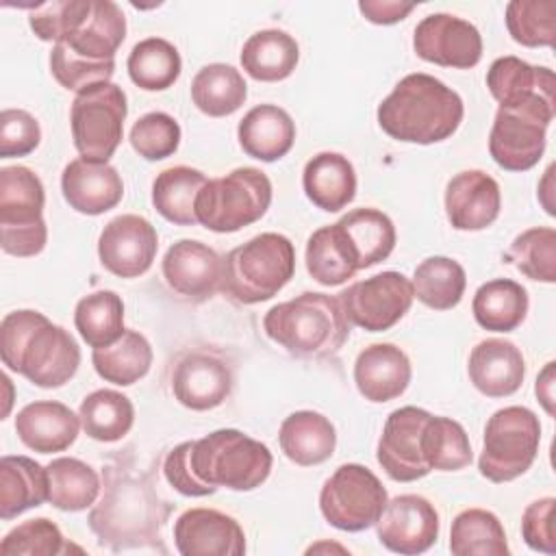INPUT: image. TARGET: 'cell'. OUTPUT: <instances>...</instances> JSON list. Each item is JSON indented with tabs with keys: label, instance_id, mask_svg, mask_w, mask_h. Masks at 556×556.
Masks as SVG:
<instances>
[{
	"label": "cell",
	"instance_id": "6da1fadb",
	"mask_svg": "<svg viewBox=\"0 0 556 556\" xmlns=\"http://www.w3.org/2000/svg\"><path fill=\"white\" fill-rule=\"evenodd\" d=\"M2 363L35 387L56 389L74 378L80 365L76 339L43 313L22 308L7 313L0 324Z\"/></svg>",
	"mask_w": 556,
	"mask_h": 556
},
{
	"label": "cell",
	"instance_id": "7a4b0ae2",
	"mask_svg": "<svg viewBox=\"0 0 556 556\" xmlns=\"http://www.w3.org/2000/svg\"><path fill=\"white\" fill-rule=\"evenodd\" d=\"M169 506L143 473L122 465L104 469V493L89 513V528L111 549L141 547L161 539Z\"/></svg>",
	"mask_w": 556,
	"mask_h": 556
},
{
	"label": "cell",
	"instance_id": "3957f363",
	"mask_svg": "<svg viewBox=\"0 0 556 556\" xmlns=\"http://www.w3.org/2000/svg\"><path fill=\"white\" fill-rule=\"evenodd\" d=\"M378 124L395 141L430 146L456 132L463 98L439 78L415 72L404 76L378 104Z\"/></svg>",
	"mask_w": 556,
	"mask_h": 556
},
{
	"label": "cell",
	"instance_id": "277c9868",
	"mask_svg": "<svg viewBox=\"0 0 556 556\" xmlns=\"http://www.w3.org/2000/svg\"><path fill=\"white\" fill-rule=\"evenodd\" d=\"M126 37V17L111 0H91L85 20L52 46L50 70L70 91L109 83L115 72V52Z\"/></svg>",
	"mask_w": 556,
	"mask_h": 556
},
{
	"label": "cell",
	"instance_id": "5b68a950",
	"mask_svg": "<svg viewBox=\"0 0 556 556\" xmlns=\"http://www.w3.org/2000/svg\"><path fill=\"white\" fill-rule=\"evenodd\" d=\"M271 341L293 356H328L350 337V321L339 298L304 291L271 306L263 317Z\"/></svg>",
	"mask_w": 556,
	"mask_h": 556
},
{
	"label": "cell",
	"instance_id": "8992f818",
	"mask_svg": "<svg viewBox=\"0 0 556 556\" xmlns=\"http://www.w3.org/2000/svg\"><path fill=\"white\" fill-rule=\"evenodd\" d=\"M295 271L293 243L278 232H261L222 258V291L239 304L274 298Z\"/></svg>",
	"mask_w": 556,
	"mask_h": 556
},
{
	"label": "cell",
	"instance_id": "52a82bcc",
	"mask_svg": "<svg viewBox=\"0 0 556 556\" xmlns=\"http://www.w3.org/2000/svg\"><path fill=\"white\" fill-rule=\"evenodd\" d=\"M195 478L213 489L252 491L261 486L271 471V452L265 443L235 428L215 430L191 441L189 452Z\"/></svg>",
	"mask_w": 556,
	"mask_h": 556
},
{
	"label": "cell",
	"instance_id": "ba28073f",
	"mask_svg": "<svg viewBox=\"0 0 556 556\" xmlns=\"http://www.w3.org/2000/svg\"><path fill=\"white\" fill-rule=\"evenodd\" d=\"M271 204V182L256 167H237L206 180L195 198L198 224L213 232H237L258 222Z\"/></svg>",
	"mask_w": 556,
	"mask_h": 556
},
{
	"label": "cell",
	"instance_id": "9c48e42d",
	"mask_svg": "<svg viewBox=\"0 0 556 556\" xmlns=\"http://www.w3.org/2000/svg\"><path fill=\"white\" fill-rule=\"evenodd\" d=\"M43 202V185L33 169L24 165L0 169V245L7 254L24 258L46 248Z\"/></svg>",
	"mask_w": 556,
	"mask_h": 556
},
{
	"label": "cell",
	"instance_id": "30bf717a",
	"mask_svg": "<svg viewBox=\"0 0 556 556\" xmlns=\"http://www.w3.org/2000/svg\"><path fill=\"white\" fill-rule=\"evenodd\" d=\"M539 417L526 406H504L484 426L478 469L495 484L510 482L530 469L539 454Z\"/></svg>",
	"mask_w": 556,
	"mask_h": 556
},
{
	"label": "cell",
	"instance_id": "8fae6325",
	"mask_svg": "<svg viewBox=\"0 0 556 556\" xmlns=\"http://www.w3.org/2000/svg\"><path fill=\"white\" fill-rule=\"evenodd\" d=\"M126 113V93L111 80L78 91L72 102L70 124L80 159L109 163L122 143Z\"/></svg>",
	"mask_w": 556,
	"mask_h": 556
},
{
	"label": "cell",
	"instance_id": "7c38bea8",
	"mask_svg": "<svg viewBox=\"0 0 556 556\" xmlns=\"http://www.w3.org/2000/svg\"><path fill=\"white\" fill-rule=\"evenodd\" d=\"M554 119V100L500 106L489 132L493 161L508 172L534 167L545 152V132Z\"/></svg>",
	"mask_w": 556,
	"mask_h": 556
},
{
	"label": "cell",
	"instance_id": "4fadbf2b",
	"mask_svg": "<svg viewBox=\"0 0 556 556\" xmlns=\"http://www.w3.org/2000/svg\"><path fill=\"white\" fill-rule=\"evenodd\" d=\"M387 502V489L378 476L358 463L337 467L319 491V510L324 519L345 532L371 528Z\"/></svg>",
	"mask_w": 556,
	"mask_h": 556
},
{
	"label": "cell",
	"instance_id": "5bb4252c",
	"mask_svg": "<svg viewBox=\"0 0 556 556\" xmlns=\"http://www.w3.org/2000/svg\"><path fill=\"white\" fill-rule=\"evenodd\" d=\"M413 300V282L400 271L376 274L339 293L348 321L367 332H384L395 326L408 313Z\"/></svg>",
	"mask_w": 556,
	"mask_h": 556
},
{
	"label": "cell",
	"instance_id": "9a60e30c",
	"mask_svg": "<svg viewBox=\"0 0 556 556\" xmlns=\"http://www.w3.org/2000/svg\"><path fill=\"white\" fill-rule=\"evenodd\" d=\"M413 48L419 59L441 67L469 70L482 59V37L478 28L452 13L426 15L415 26Z\"/></svg>",
	"mask_w": 556,
	"mask_h": 556
},
{
	"label": "cell",
	"instance_id": "2e32d148",
	"mask_svg": "<svg viewBox=\"0 0 556 556\" xmlns=\"http://www.w3.org/2000/svg\"><path fill=\"white\" fill-rule=\"evenodd\" d=\"M428 419L430 413L417 406L395 408L387 417L376 458L391 480L415 482L432 471L421 452V434Z\"/></svg>",
	"mask_w": 556,
	"mask_h": 556
},
{
	"label": "cell",
	"instance_id": "e0dca14e",
	"mask_svg": "<svg viewBox=\"0 0 556 556\" xmlns=\"http://www.w3.org/2000/svg\"><path fill=\"white\" fill-rule=\"evenodd\" d=\"M159 250L156 228L141 215H117L100 232L98 256L106 271L137 278L152 267Z\"/></svg>",
	"mask_w": 556,
	"mask_h": 556
},
{
	"label": "cell",
	"instance_id": "ac0fdd59",
	"mask_svg": "<svg viewBox=\"0 0 556 556\" xmlns=\"http://www.w3.org/2000/svg\"><path fill=\"white\" fill-rule=\"evenodd\" d=\"M376 532L389 552L404 556L424 554L439 539V513L421 495H397L387 502L376 521Z\"/></svg>",
	"mask_w": 556,
	"mask_h": 556
},
{
	"label": "cell",
	"instance_id": "d6986e66",
	"mask_svg": "<svg viewBox=\"0 0 556 556\" xmlns=\"http://www.w3.org/2000/svg\"><path fill=\"white\" fill-rule=\"evenodd\" d=\"M174 543L182 556H241L245 534L239 521L215 508H189L174 523Z\"/></svg>",
	"mask_w": 556,
	"mask_h": 556
},
{
	"label": "cell",
	"instance_id": "ffe728a7",
	"mask_svg": "<svg viewBox=\"0 0 556 556\" xmlns=\"http://www.w3.org/2000/svg\"><path fill=\"white\" fill-rule=\"evenodd\" d=\"M174 397L191 410H211L232 391V371L213 352L195 350L185 354L172 374Z\"/></svg>",
	"mask_w": 556,
	"mask_h": 556
},
{
	"label": "cell",
	"instance_id": "44dd1931",
	"mask_svg": "<svg viewBox=\"0 0 556 556\" xmlns=\"http://www.w3.org/2000/svg\"><path fill=\"white\" fill-rule=\"evenodd\" d=\"M165 282L180 295L202 302L222 287V258L202 241L180 239L163 256Z\"/></svg>",
	"mask_w": 556,
	"mask_h": 556
},
{
	"label": "cell",
	"instance_id": "7402d4cb",
	"mask_svg": "<svg viewBox=\"0 0 556 556\" xmlns=\"http://www.w3.org/2000/svg\"><path fill=\"white\" fill-rule=\"evenodd\" d=\"M502 208L500 185L482 169H465L445 187V215L456 230H484Z\"/></svg>",
	"mask_w": 556,
	"mask_h": 556
},
{
	"label": "cell",
	"instance_id": "603a6c76",
	"mask_svg": "<svg viewBox=\"0 0 556 556\" xmlns=\"http://www.w3.org/2000/svg\"><path fill=\"white\" fill-rule=\"evenodd\" d=\"M61 191L76 213L102 215L119 204L124 182L117 169L109 163L74 159L63 167Z\"/></svg>",
	"mask_w": 556,
	"mask_h": 556
},
{
	"label": "cell",
	"instance_id": "cb8c5ba5",
	"mask_svg": "<svg viewBox=\"0 0 556 556\" xmlns=\"http://www.w3.org/2000/svg\"><path fill=\"white\" fill-rule=\"evenodd\" d=\"M410 376L413 369L408 356L393 343H371L358 352L354 363L356 389L374 404L400 397L406 391Z\"/></svg>",
	"mask_w": 556,
	"mask_h": 556
},
{
	"label": "cell",
	"instance_id": "d4e9b609",
	"mask_svg": "<svg viewBox=\"0 0 556 556\" xmlns=\"http://www.w3.org/2000/svg\"><path fill=\"white\" fill-rule=\"evenodd\" d=\"M469 380L486 397L513 395L526 376V361L521 350L506 339H484L480 341L467 363Z\"/></svg>",
	"mask_w": 556,
	"mask_h": 556
},
{
	"label": "cell",
	"instance_id": "484cf974",
	"mask_svg": "<svg viewBox=\"0 0 556 556\" xmlns=\"http://www.w3.org/2000/svg\"><path fill=\"white\" fill-rule=\"evenodd\" d=\"M80 430V417L70 406L54 400H37L26 404L15 417L20 441L39 454L67 450Z\"/></svg>",
	"mask_w": 556,
	"mask_h": 556
},
{
	"label": "cell",
	"instance_id": "4316f807",
	"mask_svg": "<svg viewBox=\"0 0 556 556\" xmlns=\"http://www.w3.org/2000/svg\"><path fill=\"white\" fill-rule=\"evenodd\" d=\"M334 226L356 269H367L378 265L395 248V226L391 217L378 208H371V206L354 208L345 213Z\"/></svg>",
	"mask_w": 556,
	"mask_h": 556
},
{
	"label": "cell",
	"instance_id": "83f0119b",
	"mask_svg": "<svg viewBox=\"0 0 556 556\" xmlns=\"http://www.w3.org/2000/svg\"><path fill=\"white\" fill-rule=\"evenodd\" d=\"M237 137L248 156L271 163L293 148L295 124L285 109L276 104H258L243 115Z\"/></svg>",
	"mask_w": 556,
	"mask_h": 556
},
{
	"label": "cell",
	"instance_id": "f1b7e54d",
	"mask_svg": "<svg viewBox=\"0 0 556 556\" xmlns=\"http://www.w3.org/2000/svg\"><path fill=\"white\" fill-rule=\"evenodd\" d=\"M302 187L317 208L337 213L356 195L354 165L339 152H319L304 165Z\"/></svg>",
	"mask_w": 556,
	"mask_h": 556
},
{
	"label": "cell",
	"instance_id": "f546056e",
	"mask_svg": "<svg viewBox=\"0 0 556 556\" xmlns=\"http://www.w3.org/2000/svg\"><path fill=\"white\" fill-rule=\"evenodd\" d=\"M486 87L500 106L523 104L536 98L554 100V72L517 56H500L486 72Z\"/></svg>",
	"mask_w": 556,
	"mask_h": 556
},
{
	"label": "cell",
	"instance_id": "4dcf8cb0",
	"mask_svg": "<svg viewBox=\"0 0 556 556\" xmlns=\"http://www.w3.org/2000/svg\"><path fill=\"white\" fill-rule=\"evenodd\" d=\"M280 450L300 465L313 467L328 460L337 447V432L328 417L315 410H295L280 424Z\"/></svg>",
	"mask_w": 556,
	"mask_h": 556
},
{
	"label": "cell",
	"instance_id": "1f68e13d",
	"mask_svg": "<svg viewBox=\"0 0 556 556\" xmlns=\"http://www.w3.org/2000/svg\"><path fill=\"white\" fill-rule=\"evenodd\" d=\"M48 502V469L28 456L0 460V517L4 521Z\"/></svg>",
	"mask_w": 556,
	"mask_h": 556
},
{
	"label": "cell",
	"instance_id": "d6a6232c",
	"mask_svg": "<svg viewBox=\"0 0 556 556\" xmlns=\"http://www.w3.org/2000/svg\"><path fill=\"white\" fill-rule=\"evenodd\" d=\"M298 59V41L278 28H265L250 35L241 48V67L261 83L285 80L293 74Z\"/></svg>",
	"mask_w": 556,
	"mask_h": 556
},
{
	"label": "cell",
	"instance_id": "836d02e7",
	"mask_svg": "<svg viewBox=\"0 0 556 556\" xmlns=\"http://www.w3.org/2000/svg\"><path fill=\"white\" fill-rule=\"evenodd\" d=\"M471 311L478 326L484 330L510 332L526 319L528 293L510 278H493L478 287Z\"/></svg>",
	"mask_w": 556,
	"mask_h": 556
},
{
	"label": "cell",
	"instance_id": "e575fe53",
	"mask_svg": "<svg viewBox=\"0 0 556 556\" xmlns=\"http://www.w3.org/2000/svg\"><path fill=\"white\" fill-rule=\"evenodd\" d=\"M200 169L176 165L163 169L152 182V204L161 217L178 226H195V198L206 185Z\"/></svg>",
	"mask_w": 556,
	"mask_h": 556
},
{
	"label": "cell",
	"instance_id": "d590c367",
	"mask_svg": "<svg viewBox=\"0 0 556 556\" xmlns=\"http://www.w3.org/2000/svg\"><path fill=\"white\" fill-rule=\"evenodd\" d=\"M91 363L102 380L128 387L150 371L152 348L139 330H124L115 343L96 348L91 352Z\"/></svg>",
	"mask_w": 556,
	"mask_h": 556
},
{
	"label": "cell",
	"instance_id": "8d00e7d4",
	"mask_svg": "<svg viewBox=\"0 0 556 556\" xmlns=\"http://www.w3.org/2000/svg\"><path fill=\"white\" fill-rule=\"evenodd\" d=\"M48 469V502L67 513H78L96 504L100 478L96 469L78 458L61 456L46 465Z\"/></svg>",
	"mask_w": 556,
	"mask_h": 556
},
{
	"label": "cell",
	"instance_id": "74e56055",
	"mask_svg": "<svg viewBox=\"0 0 556 556\" xmlns=\"http://www.w3.org/2000/svg\"><path fill=\"white\" fill-rule=\"evenodd\" d=\"M248 85L239 70L226 63L204 65L191 80V100L208 117H226L241 109Z\"/></svg>",
	"mask_w": 556,
	"mask_h": 556
},
{
	"label": "cell",
	"instance_id": "f35d334b",
	"mask_svg": "<svg viewBox=\"0 0 556 556\" xmlns=\"http://www.w3.org/2000/svg\"><path fill=\"white\" fill-rule=\"evenodd\" d=\"M450 552L454 556H506L510 549L497 515L484 508H467L452 521Z\"/></svg>",
	"mask_w": 556,
	"mask_h": 556
},
{
	"label": "cell",
	"instance_id": "ab89813d",
	"mask_svg": "<svg viewBox=\"0 0 556 556\" xmlns=\"http://www.w3.org/2000/svg\"><path fill=\"white\" fill-rule=\"evenodd\" d=\"M80 426L87 437L102 443L119 441L135 424L132 402L113 389H98L89 393L78 408Z\"/></svg>",
	"mask_w": 556,
	"mask_h": 556
},
{
	"label": "cell",
	"instance_id": "60d3db41",
	"mask_svg": "<svg viewBox=\"0 0 556 556\" xmlns=\"http://www.w3.org/2000/svg\"><path fill=\"white\" fill-rule=\"evenodd\" d=\"M415 298L434 311L454 308L465 293L467 276L458 261L450 256H428L413 274Z\"/></svg>",
	"mask_w": 556,
	"mask_h": 556
},
{
	"label": "cell",
	"instance_id": "b9f144b4",
	"mask_svg": "<svg viewBox=\"0 0 556 556\" xmlns=\"http://www.w3.org/2000/svg\"><path fill=\"white\" fill-rule=\"evenodd\" d=\"M126 67L139 89L163 91L178 80L182 61L174 43L163 37H148L132 46Z\"/></svg>",
	"mask_w": 556,
	"mask_h": 556
},
{
	"label": "cell",
	"instance_id": "7bdbcfd3",
	"mask_svg": "<svg viewBox=\"0 0 556 556\" xmlns=\"http://www.w3.org/2000/svg\"><path fill=\"white\" fill-rule=\"evenodd\" d=\"M74 326L89 348H104L124 334V302L115 291H93L78 300Z\"/></svg>",
	"mask_w": 556,
	"mask_h": 556
},
{
	"label": "cell",
	"instance_id": "ee69618b",
	"mask_svg": "<svg viewBox=\"0 0 556 556\" xmlns=\"http://www.w3.org/2000/svg\"><path fill=\"white\" fill-rule=\"evenodd\" d=\"M421 452L430 469L437 471H458L471 465V443L465 428L450 419L430 415L424 434H421Z\"/></svg>",
	"mask_w": 556,
	"mask_h": 556
},
{
	"label": "cell",
	"instance_id": "f6af8a7d",
	"mask_svg": "<svg viewBox=\"0 0 556 556\" xmlns=\"http://www.w3.org/2000/svg\"><path fill=\"white\" fill-rule=\"evenodd\" d=\"M306 269L324 287H337L358 271L334 224L317 228L308 237Z\"/></svg>",
	"mask_w": 556,
	"mask_h": 556
},
{
	"label": "cell",
	"instance_id": "bcb514c9",
	"mask_svg": "<svg viewBox=\"0 0 556 556\" xmlns=\"http://www.w3.org/2000/svg\"><path fill=\"white\" fill-rule=\"evenodd\" d=\"M506 28L526 48H552L556 39L554 0H513L506 4Z\"/></svg>",
	"mask_w": 556,
	"mask_h": 556
},
{
	"label": "cell",
	"instance_id": "7dc6e473",
	"mask_svg": "<svg viewBox=\"0 0 556 556\" xmlns=\"http://www.w3.org/2000/svg\"><path fill=\"white\" fill-rule=\"evenodd\" d=\"M506 258L530 280H556V230L547 226L528 228L517 235L508 248Z\"/></svg>",
	"mask_w": 556,
	"mask_h": 556
},
{
	"label": "cell",
	"instance_id": "c3c4849f",
	"mask_svg": "<svg viewBox=\"0 0 556 556\" xmlns=\"http://www.w3.org/2000/svg\"><path fill=\"white\" fill-rule=\"evenodd\" d=\"M70 552H83L67 543L59 526L46 517L28 519L4 534L0 541L2 556H59Z\"/></svg>",
	"mask_w": 556,
	"mask_h": 556
},
{
	"label": "cell",
	"instance_id": "681fc988",
	"mask_svg": "<svg viewBox=\"0 0 556 556\" xmlns=\"http://www.w3.org/2000/svg\"><path fill=\"white\" fill-rule=\"evenodd\" d=\"M130 146L146 161H161L172 156L180 143L178 122L163 113L152 111L141 115L130 128Z\"/></svg>",
	"mask_w": 556,
	"mask_h": 556
},
{
	"label": "cell",
	"instance_id": "f907efd6",
	"mask_svg": "<svg viewBox=\"0 0 556 556\" xmlns=\"http://www.w3.org/2000/svg\"><path fill=\"white\" fill-rule=\"evenodd\" d=\"M91 0H52L35 4L28 24L41 41H61L89 13Z\"/></svg>",
	"mask_w": 556,
	"mask_h": 556
},
{
	"label": "cell",
	"instance_id": "816d5d0a",
	"mask_svg": "<svg viewBox=\"0 0 556 556\" xmlns=\"http://www.w3.org/2000/svg\"><path fill=\"white\" fill-rule=\"evenodd\" d=\"M41 141L39 122L24 109H4L0 113V156H26Z\"/></svg>",
	"mask_w": 556,
	"mask_h": 556
},
{
	"label": "cell",
	"instance_id": "f5cc1de1",
	"mask_svg": "<svg viewBox=\"0 0 556 556\" xmlns=\"http://www.w3.org/2000/svg\"><path fill=\"white\" fill-rule=\"evenodd\" d=\"M554 504V497H541L528 504V508L521 515V536L526 545L534 552L556 554Z\"/></svg>",
	"mask_w": 556,
	"mask_h": 556
},
{
	"label": "cell",
	"instance_id": "db71d44e",
	"mask_svg": "<svg viewBox=\"0 0 556 556\" xmlns=\"http://www.w3.org/2000/svg\"><path fill=\"white\" fill-rule=\"evenodd\" d=\"M189 452H191V441H185L180 445H176L163 465L165 478L167 482L182 495L187 497H204V495H213L217 489L200 482L191 469V460H189Z\"/></svg>",
	"mask_w": 556,
	"mask_h": 556
},
{
	"label": "cell",
	"instance_id": "11a10c76",
	"mask_svg": "<svg viewBox=\"0 0 556 556\" xmlns=\"http://www.w3.org/2000/svg\"><path fill=\"white\" fill-rule=\"evenodd\" d=\"M413 9H415L413 2H397V0H363V2H358V11L371 24L402 22Z\"/></svg>",
	"mask_w": 556,
	"mask_h": 556
},
{
	"label": "cell",
	"instance_id": "9f6ffc18",
	"mask_svg": "<svg viewBox=\"0 0 556 556\" xmlns=\"http://www.w3.org/2000/svg\"><path fill=\"white\" fill-rule=\"evenodd\" d=\"M536 397L543 404V408L547 410V415H554V363L549 361L543 371L536 378Z\"/></svg>",
	"mask_w": 556,
	"mask_h": 556
}]
</instances>
